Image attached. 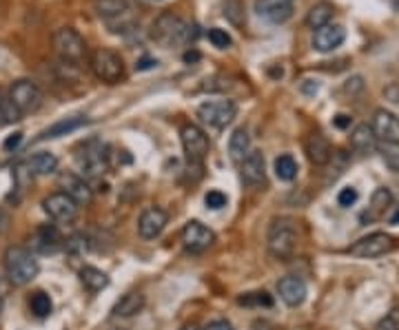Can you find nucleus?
<instances>
[{
    "instance_id": "f257e3e1",
    "label": "nucleus",
    "mask_w": 399,
    "mask_h": 330,
    "mask_svg": "<svg viewBox=\"0 0 399 330\" xmlns=\"http://www.w3.org/2000/svg\"><path fill=\"white\" fill-rule=\"evenodd\" d=\"M149 38L162 47H177V45L193 43V40L197 38V32H195V25L186 23V20H182L180 16L160 14L155 18V23L151 25Z\"/></svg>"
},
{
    "instance_id": "f03ea898",
    "label": "nucleus",
    "mask_w": 399,
    "mask_h": 330,
    "mask_svg": "<svg viewBox=\"0 0 399 330\" xmlns=\"http://www.w3.org/2000/svg\"><path fill=\"white\" fill-rule=\"evenodd\" d=\"M3 266L7 279L14 286H27L32 284L34 279L38 277V259L34 257V253L25 246H9L5 255H3Z\"/></svg>"
},
{
    "instance_id": "7ed1b4c3",
    "label": "nucleus",
    "mask_w": 399,
    "mask_h": 330,
    "mask_svg": "<svg viewBox=\"0 0 399 330\" xmlns=\"http://www.w3.org/2000/svg\"><path fill=\"white\" fill-rule=\"evenodd\" d=\"M268 253L277 259H288L297 246V226L291 217H275L266 233Z\"/></svg>"
},
{
    "instance_id": "20e7f679",
    "label": "nucleus",
    "mask_w": 399,
    "mask_h": 330,
    "mask_svg": "<svg viewBox=\"0 0 399 330\" xmlns=\"http://www.w3.org/2000/svg\"><path fill=\"white\" fill-rule=\"evenodd\" d=\"M89 67L105 85H118L125 78V60L114 49H96L89 58Z\"/></svg>"
},
{
    "instance_id": "39448f33",
    "label": "nucleus",
    "mask_w": 399,
    "mask_h": 330,
    "mask_svg": "<svg viewBox=\"0 0 399 330\" xmlns=\"http://www.w3.org/2000/svg\"><path fill=\"white\" fill-rule=\"evenodd\" d=\"M56 54L69 65H83L87 60V43L74 27H60L54 34Z\"/></svg>"
},
{
    "instance_id": "423d86ee",
    "label": "nucleus",
    "mask_w": 399,
    "mask_h": 330,
    "mask_svg": "<svg viewBox=\"0 0 399 330\" xmlns=\"http://www.w3.org/2000/svg\"><path fill=\"white\" fill-rule=\"evenodd\" d=\"M76 162L87 177H100L109 171V146L100 140H89L76 153Z\"/></svg>"
},
{
    "instance_id": "0eeeda50",
    "label": "nucleus",
    "mask_w": 399,
    "mask_h": 330,
    "mask_svg": "<svg viewBox=\"0 0 399 330\" xmlns=\"http://www.w3.org/2000/svg\"><path fill=\"white\" fill-rule=\"evenodd\" d=\"M180 140H182V148H184V157L186 164L193 168H202V162L208 153V135L204 133V129H200L197 124H184L180 129Z\"/></svg>"
},
{
    "instance_id": "6e6552de",
    "label": "nucleus",
    "mask_w": 399,
    "mask_h": 330,
    "mask_svg": "<svg viewBox=\"0 0 399 330\" xmlns=\"http://www.w3.org/2000/svg\"><path fill=\"white\" fill-rule=\"evenodd\" d=\"M9 102H12L20 113H36L40 107H43V91L38 89L36 82L32 80H16L9 89Z\"/></svg>"
},
{
    "instance_id": "1a4fd4ad",
    "label": "nucleus",
    "mask_w": 399,
    "mask_h": 330,
    "mask_svg": "<svg viewBox=\"0 0 399 330\" xmlns=\"http://www.w3.org/2000/svg\"><path fill=\"white\" fill-rule=\"evenodd\" d=\"M197 116L204 124L213 129H224L237 116V104L233 100H208L197 107Z\"/></svg>"
},
{
    "instance_id": "9d476101",
    "label": "nucleus",
    "mask_w": 399,
    "mask_h": 330,
    "mask_svg": "<svg viewBox=\"0 0 399 330\" xmlns=\"http://www.w3.org/2000/svg\"><path fill=\"white\" fill-rule=\"evenodd\" d=\"M180 239H182V246L188 253H204L215 244V233L202 222L191 219V222L184 224L182 233H180Z\"/></svg>"
},
{
    "instance_id": "9b49d317",
    "label": "nucleus",
    "mask_w": 399,
    "mask_h": 330,
    "mask_svg": "<svg viewBox=\"0 0 399 330\" xmlns=\"http://www.w3.org/2000/svg\"><path fill=\"white\" fill-rule=\"evenodd\" d=\"M43 208H45V213L54 219V222H58V224H72L74 219L78 217V208L80 206L67 193L58 191V193H52V195H47L43 199Z\"/></svg>"
},
{
    "instance_id": "f8f14e48",
    "label": "nucleus",
    "mask_w": 399,
    "mask_h": 330,
    "mask_svg": "<svg viewBox=\"0 0 399 330\" xmlns=\"http://www.w3.org/2000/svg\"><path fill=\"white\" fill-rule=\"evenodd\" d=\"M393 237L386 235V233H373L368 237H362L359 242H355L351 248H348V253L353 257H362V259H375V257H382L386 253L393 251Z\"/></svg>"
},
{
    "instance_id": "ddd939ff",
    "label": "nucleus",
    "mask_w": 399,
    "mask_h": 330,
    "mask_svg": "<svg viewBox=\"0 0 399 330\" xmlns=\"http://www.w3.org/2000/svg\"><path fill=\"white\" fill-rule=\"evenodd\" d=\"M58 182H60V188H63V193H67L69 197H72L78 206L91 204L94 188H91V184H89L85 177H80L76 173H69L67 171V173H60Z\"/></svg>"
},
{
    "instance_id": "4468645a",
    "label": "nucleus",
    "mask_w": 399,
    "mask_h": 330,
    "mask_svg": "<svg viewBox=\"0 0 399 330\" xmlns=\"http://www.w3.org/2000/svg\"><path fill=\"white\" fill-rule=\"evenodd\" d=\"M65 246V239L54 224L38 226L36 233L32 235V248L40 255H54Z\"/></svg>"
},
{
    "instance_id": "2eb2a0df",
    "label": "nucleus",
    "mask_w": 399,
    "mask_h": 330,
    "mask_svg": "<svg viewBox=\"0 0 399 330\" xmlns=\"http://www.w3.org/2000/svg\"><path fill=\"white\" fill-rule=\"evenodd\" d=\"M169 224V215L164 208L160 206H151L140 215L138 219V233L142 239H155L160 233L164 231Z\"/></svg>"
},
{
    "instance_id": "dca6fc26",
    "label": "nucleus",
    "mask_w": 399,
    "mask_h": 330,
    "mask_svg": "<svg viewBox=\"0 0 399 330\" xmlns=\"http://www.w3.org/2000/svg\"><path fill=\"white\" fill-rule=\"evenodd\" d=\"M239 177L246 186H259L266 182V166L262 151H248V155L239 162Z\"/></svg>"
},
{
    "instance_id": "f3484780",
    "label": "nucleus",
    "mask_w": 399,
    "mask_h": 330,
    "mask_svg": "<svg viewBox=\"0 0 399 330\" xmlns=\"http://www.w3.org/2000/svg\"><path fill=\"white\" fill-rule=\"evenodd\" d=\"M255 12L268 23L282 25L293 16V0H255Z\"/></svg>"
},
{
    "instance_id": "a211bd4d",
    "label": "nucleus",
    "mask_w": 399,
    "mask_h": 330,
    "mask_svg": "<svg viewBox=\"0 0 399 330\" xmlns=\"http://www.w3.org/2000/svg\"><path fill=\"white\" fill-rule=\"evenodd\" d=\"M373 133L382 142H399V118L386 109H377L373 116Z\"/></svg>"
},
{
    "instance_id": "6ab92c4d",
    "label": "nucleus",
    "mask_w": 399,
    "mask_h": 330,
    "mask_svg": "<svg viewBox=\"0 0 399 330\" xmlns=\"http://www.w3.org/2000/svg\"><path fill=\"white\" fill-rule=\"evenodd\" d=\"M277 293H279V299L291 306V308H297L304 304L306 299V282L302 277H295V275H286L277 282Z\"/></svg>"
},
{
    "instance_id": "aec40b11",
    "label": "nucleus",
    "mask_w": 399,
    "mask_h": 330,
    "mask_svg": "<svg viewBox=\"0 0 399 330\" xmlns=\"http://www.w3.org/2000/svg\"><path fill=\"white\" fill-rule=\"evenodd\" d=\"M346 40V29L342 25H324L319 27L315 36H313V47L317 49V52H335L337 47H342V43Z\"/></svg>"
},
{
    "instance_id": "412c9836",
    "label": "nucleus",
    "mask_w": 399,
    "mask_h": 330,
    "mask_svg": "<svg viewBox=\"0 0 399 330\" xmlns=\"http://www.w3.org/2000/svg\"><path fill=\"white\" fill-rule=\"evenodd\" d=\"M306 155L311 160V164L315 166H326L333 157V148L328 144V140L322 133H311L304 142Z\"/></svg>"
},
{
    "instance_id": "4be33fe9",
    "label": "nucleus",
    "mask_w": 399,
    "mask_h": 330,
    "mask_svg": "<svg viewBox=\"0 0 399 330\" xmlns=\"http://www.w3.org/2000/svg\"><path fill=\"white\" fill-rule=\"evenodd\" d=\"M85 124H89V120L83 116H74V118H63L54 122L52 126H47L43 133L38 135V140H56V138H63L67 133H74L78 129H83Z\"/></svg>"
},
{
    "instance_id": "5701e85b",
    "label": "nucleus",
    "mask_w": 399,
    "mask_h": 330,
    "mask_svg": "<svg viewBox=\"0 0 399 330\" xmlns=\"http://www.w3.org/2000/svg\"><path fill=\"white\" fill-rule=\"evenodd\" d=\"M391 204H393V193L388 191L386 186L375 188V193L371 197V206H368V211L362 215V222H375V219H379L388 211Z\"/></svg>"
},
{
    "instance_id": "b1692460",
    "label": "nucleus",
    "mask_w": 399,
    "mask_h": 330,
    "mask_svg": "<svg viewBox=\"0 0 399 330\" xmlns=\"http://www.w3.org/2000/svg\"><path fill=\"white\" fill-rule=\"evenodd\" d=\"M351 146L355 148L357 153H373L375 148H377V138L373 133V129L371 124H357L353 129V133H351Z\"/></svg>"
},
{
    "instance_id": "393cba45",
    "label": "nucleus",
    "mask_w": 399,
    "mask_h": 330,
    "mask_svg": "<svg viewBox=\"0 0 399 330\" xmlns=\"http://www.w3.org/2000/svg\"><path fill=\"white\" fill-rule=\"evenodd\" d=\"M144 308V295L142 293H125L111 308L114 317H133Z\"/></svg>"
},
{
    "instance_id": "a878e982",
    "label": "nucleus",
    "mask_w": 399,
    "mask_h": 330,
    "mask_svg": "<svg viewBox=\"0 0 399 330\" xmlns=\"http://www.w3.org/2000/svg\"><path fill=\"white\" fill-rule=\"evenodd\" d=\"M25 166L29 168V173L32 175H49V173L58 171V157L49 151H40V153L29 157Z\"/></svg>"
},
{
    "instance_id": "bb28decb",
    "label": "nucleus",
    "mask_w": 399,
    "mask_h": 330,
    "mask_svg": "<svg viewBox=\"0 0 399 330\" xmlns=\"http://www.w3.org/2000/svg\"><path fill=\"white\" fill-rule=\"evenodd\" d=\"M248 151H251V135H248V131L244 126L235 129L231 140H228V155H231L233 162L239 164L248 155Z\"/></svg>"
},
{
    "instance_id": "cd10ccee",
    "label": "nucleus",
    "mask_w": 399,
    "mask_h": 330,
    "mask_svg": "<svg viewBox=\"0 0 399 330\" xmlns=\"http://www.w3.org/2000/svg\"><path fill=\"white\" fill-rule=\"evenodd\" d=\"M80 282L89 293H100L109 286V275L96 266H83L80 268Z\"/></svg>"
},
{
    "instance_id": "c85d7f7f",
    "label": "nucleus",
    "mask_w": 399,
    "mask_h": 330,
    "mask_svg": "<svg viewBox=\"0 0 399 330\" xmlns=\"http://www.w3.org/2000/svg\"><path fill=\"white\" fill-rule=\"evenodd\" d=\"M129 0H94V9L100 18L105 20H114L120 18L129 12Z\"/></svg>"
},
{
    "instance_id": "c756f323",
    "label": "nucleus",
    "mask_w": 399,
    "mask_h": 330,
    "mask_svg": "<svg viewBox=\"0 0 399 330\" xmlns=\"http://www.w3.org/2000/svg\"><path fill=\"white\" fill-rule=\"evenodd\" d=\"M333 5L331 3H317L313 5L311 9H308V14H306V27H311L313 32H317L319 27H324L331 23V18H333Z\"/></svg>"
},
{
    "instance_id": "7c9ffc66",
    "label": "nucleus",
    "mask_w": 399,
    "mask_h": 330,
    "mask_svg": "<svg viewBox=\"0 0 399 330\" xmlns=\"http://www.w3.org/2000/svg\"><path fill=\"white\" fill-rule=\"evenodd\" d=\"M222 16H224L233 27L242 29L244 23H246L244 0H222Z\"/></svg>"
},
{
    "instance_id": "2f4dec72",
    "label": "nucleus",
    "mask_w": 399,
    "mask_h": 330,
    "mask_svg": "<svg viewBox=\"0 0 399 330\" xmlns=\"http://www.w3.org/2000/svg\"><path fill=\"white\" fill-rule=\"evenodd\" d=\"M273 168H275V175L282 179V182H291V179H295V175H297V162H295V157L288 155V153L275 157Z\"/></svg>"
},
{
    "instance_id": "473e14b6",
    "label": "nucleus",
    "mask_w": 399,
    "mask_h": 330,
    "mask_svg": "<svg viewBox=\"0 0 399 330\" xmlns=\"http://www.w3.org/2000/svg\"><path fill=\"white\" fill-rule=\"evenodd\" d=\"M29 308H32V313H34L38 319H45V317L52 315V311H54V302H52V297H49L47 293L38 291V293H34L32 297H29Z\"/></svg>"
},
{
    "instance_id": "72a5a7b5",
    "label": "nucleus",
    "mask_w": 399,
    "mask_h": 330,
    "mask_svg": "<svg viewBox=\"0 0 399 330\" xmlns=\"http://www.w3.org/2000/svg\"><path fill=\"white\" fill-rule=\"evenodd\" d=\"M379 153H382L384 164L393 173H399V142H382L379 144Z\"/></svg>"
},
{
    "instance_id": "f704fd0d",
    "label": "nucleus",
    "mask_w": 399,
    "mask_h": 330,
    "mask_svg": "<svg viewBox=\"0 0 399 330\" xmlns=\"http://www.w3.org/2000/svg\"><path fill=\"white\" fill-rule=\"evenodd\" d=\"M237 304H242V306H264V308H271L273 306V297L268 295L266 291L246 293L242 297H237Z\"/></svg>"
},
{
    "instance_id": "c9c22d12",
    "label": "nucleus",
    "mask_w": 399,
    "mask_h": 330,
    "mask_svg": "<svg viewBox=\"0 0 399 330\" xmlns=\"http://www.w3.org/2000/svg\"><path fill=\"white\" fill-rule=\"evenodd\" d=\"M208 40H211V45L215 47V49H228L233 45V40H231V36H228L224 29H219V27H213V29H208Z\"/></svg>"
},
{
    "instance_id": "e433bc0d",
    "label": "nucleus",
    "mask_w": 399,
    "mask_h": 330,
    "mask_svg": "<svg viewBox=\"0 0 399 330\" xmlns=\"http://www.w3.org/2000/svg\"><path fill=\"white\" fill-rule=\"evenodd\" d=\"M20 120H23V113H20L7 98V102L0 109V124H14V122H20Z\"/></svg>"
},
{
    "instance_id": "4c0bfd02",
    "label": "nucleus",
    "mask_w": 399,
    "mask_h": 330,
    "mask_svg": "<svg viewBox=\"0 0 399 330\" xmlns=\"http://www.w3.org/2000/svg\"><path fill=\"white\" fill-rule=\"evenodd\" d=\"M226 89H228V80L224 76H211V78H206L202 85V91H208V94L226 91Z\"/></svg>"
},
{
    "instance_id": "58836bf2",
    "label": "nucleus",
    "mask_w": 399,
    "mask_h": 330,
    "mask_svg": "<svg viewBox=\"0 0 399 330\" xmlns=\"http://www.w3.org/2000/svg\"><path fill=\"white\" fill-rule=\"evenodd\" d=\"M204 204L206 208H211V211H219L222 206H226V195L222 191H208L204 195Z\"/></svg>"
},
{
    "instance_id": "ea45409f",
    "label": "nucleus",
    "mask_w": 399,
    "mask_h": 330,
    "mask_svg": "<svg viewBox=\"0 0 399 330\" xmlns=\"http://www.w3.org/2000/svg\"><path fill=\"white\" fill-rule=\"evenodd\" d=\"M357 188H353V186H346V188H342L339 191V195H337V202H339V206H353L355 202H357Z\"/></svg>"
},
{
    "instance_id": "a19ab883",
    "label": "nucleus",
    "mask_w": 399,
    "mask_h": 330,
    "mask_svg": "<svg viewBox=\"0 0 399 330\" xmlns=\"http://www.w3.org/2000/svg\"><path fill=\"white\" fill-rule=\"evenodd\" d=\"M364 89V80H362V76H355V78H351L348 82L344 85V91H348V94H357V91H362Z\"/></svg>"
},
{
    "instance_id": "79ce46f5",
    "label": "nucleus",
    "mask_w": 399,
    "mask_h": 330,
    "mask_svg": "<svg viewBox=\"0 0 399 330\" xmlns=\"http://www.w3.org/2000/svg\"><path fill=\"white\" fill-rule=\"evenodd\" d=\"M20 142H23V133L20 131H16L14 135H9L7 140H5V151H14V148H18L20 146Z\"/></svg>"
},
{
    "instance_id": "37998d69",
    "label": "nucleus",
    "mask_w": 399,
    "mask_h": 330,
    "mask_svg": "<svg viewBox=\"0 0 399 330\" xmlns=\"http://www.w3.org/2000/svg\"><path fill=\"white\" fill-rule=\"evenodd\" d=\"M204 330H235L231 322H226V319H215V322L206 324Z\"/></svg>"
},
{
    "instance_id": "c03bdc74",
    "label": "nucleus",
    "mask_w": 399,
    "mask_h": 330,
    "mask_svg": "<svg viewBox=\"0 0 399 330\" xmlns=\"http://www.w3.org/2000/svg\"><path fill=\"white\" fill-rule=\"evenodd\" d=\"M155 65H158V60H155V58L144 56V58H140L138 63H136V69H138V72H149V69H153Z\"/></svg>"
},
{
    "instance_id": "a18cd8bd",
    "label": "nucleus",
    "mask_w": 399,
    "mask_h": 330,
    "mask_svg": "<svg viewBox=\"0 0 399 330\" xmlns=\"http://www.w3.org/2000/svg\"><path fill=\"white\" fill-rule=\"evenodd\" d=\"M351 122H353V118H351V116H346V113H339V116L333 118V124H335L337 129H342V131H344V129L351 126Z\"/></svg>"
},
{
    "instance_id": "49530a36",
    "label": "nucleus",
    "mask_w": 399,
    "mask_h": 330,
    "mask_svg": "<svg viewBox=\"0 0 399 330\" xmlns=\"http://www.w3.org/2000/svg\"><path fill=\"white\" fill-rule=\"evenodd\" d=\"M200 58H202V54H200L197 49H186L184 56H182V60H184L186 65H195Z\"/></svg>"
},
{
    "instance_id": "de8ad7c7",
    "label": "nucleus",
    "mask_w": 399,
    "mask_h": 330,
    "mask_svg": "<svg viewBox=\"0 0 399 330\" xmlns=\"http://www.w3.org/2000/svg\"><path fill=\"white\" fill-rule=\"evenodd\" d=\"M299 87H302V91H304L306 96H315V94H317V89H319V85L313 82V80H304V82L299 85Z\"/></svg>"
},
{
    "instance_id": "09e8293b",
    "label": "nucleus",
    "mask_w": 399,
    "mask_h": 330,
    "mask_svg": "<svg viewBox=\"0 0 399 330\" xmlns=\"http://www.w3.org/2000/svg\"><path fill=\"white\" fill-rule=\"evenodd\" d=\"M377 330H399V324L395 322L393 317H388L386 322H382V324H379V328H377Z\"/></svg>"
},
{
    "instance_id": "8fccbe9b",
    "label": "nucleus",
    "mask_w": 399,
    "mask_h": 330,
    "mask_svg": "<svg viewBox=\"0 0 399 330\" xmlns=\"http://www.w3.org/2000/svg\"><path fill=\"white\" fill-rule=\"evenodd\" d=\"M253 330H273V324L266 322V319H257V322H253Z\"/></svg>"
},
{
    "instance_id": "3c124183",
    "label": "nucleus",
    "mask_w": 399,
    "mask_h": 330,
    "mask_svg": "<svg viewBox=\"0 0 399 330\" xmlns=\"http://www.w3.org/2000/svg\"><path fill=\"white\" fill-rule=\"evenodd\" d=\"M7 222H9V217H7V213L3 211V208H0V231L7 228Z\"/></svg>"
},
{
    "instance_id": "603ef678",
    "label": "nucleus",
    "mask_w": 399,
    "mask_h": 330,
    "mask_svg": "<svg viewBox=\"0 0 399 330\" xmlns=\"http://www.w3.org/2000/svg\"><path fill=\"white\" fill-rule=\"evenodd\" d=\"M268 74H271V76H275V78H282V67H279V69H271V72H268Z\"/></svg>"
},
{
    "instance_id": "864d4df0",
    "label": "nucleus",
    "mask_w": 399,
    "mask_h": 330,
    "mask_svg": "<svg viewBox=\"0 0 399 330\" xmlns=\"http://www.w3.org/2000/svg\"><path fill=\"white\" fill-rule=\"evenodd\" d=\"M7 102V96H5V91L0 89V109H3V104Z\"/></svg>"
},
{
    "instance_id": "5fc2aeb1",
    "label": "nucleus",
    "mask_w": 399,
    "mask_h": 330,
    "mask_svg": "<svg viewBox=\"0 0 399 330\" xmlns=\"http://www.w3.org/2000/svg\"><path fill=\"white\" fill-rule=\"evenodd\" d=\"M182 330H200V328H197L195 324H186V326H184Z\"/></svg>"
},
{
    "instance_id": "6e6d98bb",
    "label": "nucleus",
    "mask_w": 399,
    "mask_h": 330,
    "mask_svg": "<svg viewBox=\"0 0 399 330\" xmlns=\"http://www.w3.org/2000/svg\"><path fill=\"white\" fill-rule=\"evenodd\" d=\"M391 222H393V224H399V211L391 217Z\"/></svg>"
},
{
    "instance_id": "4d7b16f0",
    "label": "nucleus",
    "mask_w": 399,
    "mask_h": 330,
    "mask_svg": "<svg viewBox=\"0 0 399 330\" xmlns=\"http://www.w3.org/2000/svg\"><path fill=\"white\" fill-rule=\"evenodd\" d=\"M393 9L399 14V0H395V3H393Z\"/></svg>"
},
{
    "instance_id": "13d9d810",
    "label": "nucleus",
    "mask_w": 399,
    "mask_h": 330,
    "mask_svg": "<svg viewBox=\"0 0 399 330\" xmlns=\"http://www.w3.org/2000/svg\"><path fill=\"white\" fill-rule=\"evenodd\" d=\"M0 311H3V291H0Z\"/></svg>"
},
{
    "instance_id": "bf43d9fd",
    "label": "nucleus",
    "mask_w": 399,
    "mask_h": 330,
    "mask_svg": "<svg viewBox=\"0 0 399 330\" xmlns=\"http://www.w3.org/2000/svg\"><path fill=\"white\" fill-rule=\"evenodd\" d=\"M116 330H125V328H116Z\"/></svg>"
}]
</instances>
